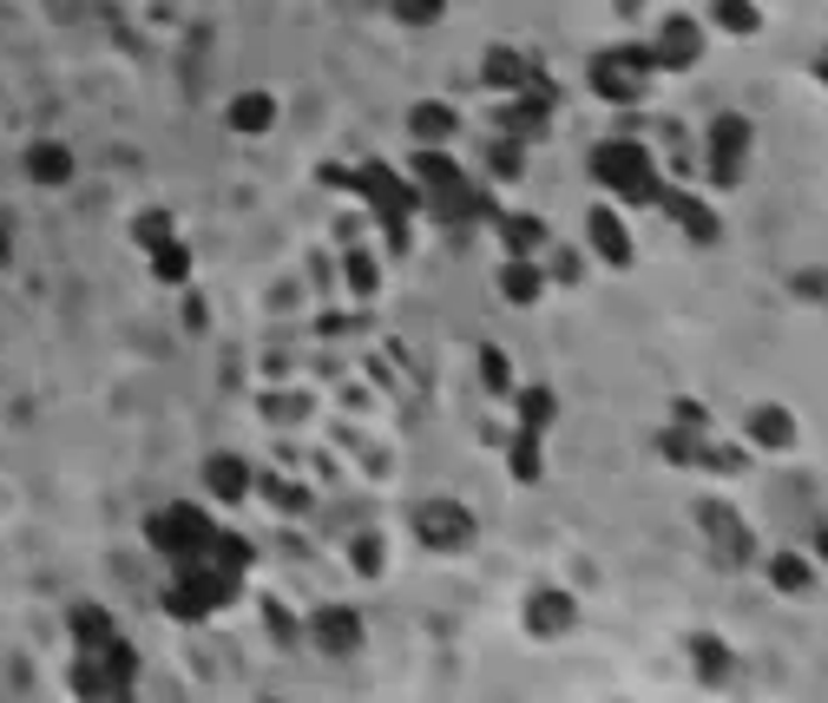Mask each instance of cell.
Returning a JSON list of instances; mask_svg holds the SVG:
<instances>
[{
	"mask_svg": "<svg viewBox=\"0 0 828 703\" xmlns=\"http://www.w3.org/2000/svg\"><path fill=\"white\" fill-rule=\"evenodd\" d=\"M592 178H599L612 198H624V205H658V198H664L658 158H651L644 145H631V139H605V145H599V151H592Z\"/></svg>",
	"mask_w": 828,
	"mask_h": 703,
	"instance_id": "1",
	"label": "cell"
},
{
	"mask_svg": "<svg viewBox=\"0 0 828 703\" xmlns=\"http://www.w3.org/2000/svg\"><path fill=\"white\" fill-rule=\"evenodd\" d=\"M230 592H237V572H224V565H210V560H185L178 578L165 585V612L178 625H198L217 605H230Z\"/></svg>",
	"mask_w": 828,
	"mask_h": 703,
	"instance_id": "2",
	"label": "cell"
},
{
	"mask_svg": "<svg viewBox=\"0 0 828 703\" xmlns=\"http://www.w3.org/2000/svg\"><path fill=\"white\" fill-rule=\"evenodd\" d=\"M703 145H710V185L717 191H737L743 185V165H750V145H757V126L743 112H717Z\"/></svg>",
	"mask_w": 828,
	"mask_h": 703,
	"instance_id": "3",
	"label": "cell"
},
{
	"mask_svg": "<svg viewBox=\"0 0 828 703\" xmlns=\"http://www.w3.org/2000/svg\"><path fill=\"white\" fill-rule=\"evenodd\" d=\"M145 533H151V546H158L171 565H185V560H205L217 519H210V513H198V506H165V513H151V526H145Z\"/></svg>",
	"mask_w": 828,
	"mask_h": 703,
	"instance_id": "4",
	"label": "cell"
},
{
	"mask_svg": "<svg viewBox=\"0 0 828 703\" xmlns=\"http://www.w3.org/2000/svg\"><path fill=\"white\" fill-rule=\"evenodd\" d=\"M651 67H658L651 47H612V53L592 60V86H599V99H612V106H638V99H644V72Z\"/></svg>",
	"mask_w": 828,
	"mask_h": 703,
	"instance_id": "5",
	"label": "cell"
},
{
	"mask_svg": "<svg viewBox=\"0 0 828 703\" xmlns=\"http://www.w3.org/2000/svg\"><path fill=\"white\" fill-rule=\"evenodd\" d=\"M697 526L710 533V546H717V565H723V572H743V565L757 560V539H750V526H743V519H737L723 499H703V506H697Z\"/></svg>",
	"mask_w": 828,
	"mask_h": 703,
	"instance_id": "6",
	"label": "cell"
},
{
	"mask_svg": "<svg viewBox=\"0 0 828 703\" xmlns=\"http://www.w3.org/2000/svg\"><path fill=\"white\" fill-rule=\"evenodd\" d=\"M414 539L434 546V553H454V546L474 539V513L461 499H421L414 506Z\"/></svg>",
	"mask_w": 828,
	"mask_h": 703,
	"instance_id": "7",
	"label": "cell"
},
{
	"mask_svg": "<svg viewBox=\"0 0 828 703\" xmlns=\"http://www.w3.org/2000/svg\"><path fill=\"white\" fill-rule=\"evenodd\" d=\"M690 664H697V677H703L710 691H730V684H737V671H743V664H737V651H730L723 637H710V632L690 637Z\"/></svg>",
	"mask_w": 828,
	"mask_h": 703,
	"instance_id": "8",
	"label": "cell"
},
{
	"mask_svg": "<svg viewBox=\"0 0 828 703\" xmlns=\"http://www.w3.org/2000/svg\"><path fill=\"white\" fill-rule=\"evenodd\" d=\"M658 67H697V53H703V27L690 20V13H671L664 27H658Z\"/></svg>",
	"mask_w": 828,
	"mask_h": 703,
	"instance_id": "9",
	"label": "cell"
},
{
	"mask_svg": "<svg viewBox=\"0 0 828 703\" xmlns=\"http://www.w3.org/2000/svg\"><path fill=\"white\" fill-rule=\"evenodd\" d=\"M585 230H592V244H599V257L612 264V270H631V230L619 224V211L612 205H592V217H585Z\"/></svg>",
	"mask_w": 828,
	"mask_h": 703,
	"instance_id": "10",
	"label": "cell"
},
{
	"mask_svg": "<svg viewBox=\"0 0 828 703\" xmlns=\"http://www.w3.org/2000/svg\"><path fill=\"white\" fill-rule=\"evenodd\" d=\"M658 205H664V211L678 217V230H684L690 244H717V237H723V224H717V211H710L703 198H690V191H664Z\"/></svg>",
	"mask_w": 828,
	"mask_h": 703,
	"instance_id": "11",
	"label": "cell"
},
{
	"mask_svg": "<svg viewBox=\"0 0 828 703\" xmlns=\"http://www.w3.org/2000/svg\"><path fill=\"white\" fill-rule=\"evenodd\" d=\"M309 637H316L329 657H348V651H362V618H355L348 605H329V612H316Z\"/></svg>",
	"mask_w": 828,
	"mask_h": 703,
	"instance_id": "12",
	"label": "cell"
},
{
	"mask_svg": "<svg viewBox=\"0 0 828 703\" xmlns=\"http://www.w3.org/2000/svg\"><path fill=\"white\" fill-rule=\"evenodd\" d=\"M500 244H506V257H540L552 244V230H546V217H533V211H506L500 217Z\"/></svg>",
	"mask_w": 828,
	"mask_h": 703,
	"instance_id": "13",
	"label": "cell"
},
{
	"mask_svg": "<svg viewBox=\"0 0 828 703\" xmlns=\"http://www.w3.org/2000/svg\"><path fill=\"white\" fill-rule=\"evenodd\" d=\"M572 618H579V605H572V592H533V598H526V625H533L540 637L572 632Z\"/></svg>",
	"mask_w": 828,
	"mask_h": 703,
	"instance_id": "14",
	"label": "cell"
},
{
	"mask_svg": "<svg viewBox=\"0 0 828 703\" xmlns=\"http://www.w3.org/2000/svg\"><path fill=\"white\" fill-rule=\"evenodd\" d=\"M500 296L520 303V309H533V303L546 296V270H540L533 257H506V270H500Z\"/></svg>",
	"mask_w": 828,
	"mask_h": 703,
	"instance_id": "15",
	"label": "cell"
},
{
	"mask_svg": "<svg viewBox=\"0 0 828 703\" xmlns=\"http://www.w3.org/2000/svg\"><path fill=\"white\" fill-rule=\"evenodd\" d=\"M750 440H757V447H769V454L796 447V415H789V408H776V402L750 408Z\"/></svg>",
	"mask_w": 828,
	"mask_h": 703,
	"instance_id": "16",
	"label": "cell"
},
{
	"mask_svg": "<svg viewBox=\"0 0 828 703\" xmlns=\"http://www.w3.org/2000/svg\"><path fill=\"white\" fill-rule=\"evenodd\" d=\"M27 178H33V185H67V178H72V151H67V145H53V139L27 145Z\"/></svg>",
	"mask_w": 828,
	"mask_h": 703,
	"instance_id": "17",
	"label": "cell"
},
{
	"mask_svg": "<svg viewBox=\"0 0 828 703\" xmlns=\"http://www.w3.org/2000/svg\"><path fill=\"white\" fill-rule=\"evenodd\" d=\"M658 454H664L671 467H703V461H710V440H703V427H664V434H658Z\"/></svg>",
	"mask_w": 828,
	"mask_h": 703,
	"instance_id": "18",
	"label": "cell"
},
{
	"mask_svg": "<svg viewBox=\"0 0 828 703\" xmlns=\"http://www.w3.org/2000/svg\"><path fill=\"white\" fill-rule=\"evenodd\" d=\"M224 119H230V132H270V126H276V99H270V92H237Z\"/></svg>",
	"mask_w": 828,
	"mask_h": 703,
	"instance_id": "19",
	"label": "cell"
},
{
	"mask_svg": "<svg viewBox=\"0 0 828 703\" xmlns=\"http://www.w3.org/2000/svg\"><path fill=\"white\" fill-rule=\"evenodd\" d=\"M205 487L217 493V499H244V493H250V467H244L237 454H217L205 467Z\"/></svg>",
	"mask_w": 828,
	"mask_h": 703,
	"instance_id": "20",
	"label": "cell"
},
{
	"mask_svg": "<svg viewBox=\"0 0 828 703\" xmlns=\"http://www.w3.org/2000/svg\"><path fill=\"white\" fill-rule=\"evenodd\" d=\"M481 79H486V86H500V92H526V86H533V67H526L520 53H506V47H500V53H486Z\"/></svg>",
	"mask_w": 828,
	"mask_h": 703,
	"instance_id": "21",
	"label": "cell"
},
{
	"mask_svg": "<svg viewBox=\"0 0 828 703\" xmlns=\"http://www.w3.org/2000/svg\"><path fill=\"white\" fill-rule=\"evenodd\" d=\"M454 126H461L454 106H414V112H408V132L421 145H447V139H454Z\"/></svg>",
	"mask_w": 828,
	"mask_h": 703,
	"instance_id": "22",
	"label": "cell"
},
{
	"mask_svg": "<svg viewBox=\"0 0 828 703\" xmlns=\"http://www.w3.org/2000/svg\"><path fill=\"white\" fill-rule=\"evenodd\" d=\"M769 585H776V592H809V585H816V565L802 560V553H776V560H769Z\"/></svg>",
	"mask_w": 828,
	"mask_h": 703,
	"instance_id": "23",
	"label": "cell"
},
{
	"mask_svg": "<svg viewBox=\"0 0 828 703\" xmlns=\"http://www.w3.org/2000/svg\"><path fill=\"white\" fill-rule=\"evenodd\" d=\"M151 277H158V283H185V277H191V250H185V244H171V237H165V244H151Z\"/></svg>",
	"mask_w": 828,
	"mask_h": 703,
	"instance_id": "24",
	"label": "cell"
},
{
	"mask_svg": "<svg viewBox=\"0 0 828 703\" xmlns=\"http://www.w3.org/2000/svg\"><path fill=\"white\" fill-rule=\"evenodd\" d=\"M552 415H559V395H552V388H520V427L546 434Z\"/></svg>",
	"mask_w": 828,
	"mask_h": 703,
	"instance_id": "25",
	"label": "cell"
},
{
	"mask_svg": "<svg viewBox=\"0 0 828 703\" xmlns=\"http://www.w3.org/2000/svg\"><path fill=\"white\" fill-rule=\"evenodd\" d=\"M486 165H493V178H520V171H526V139H513V132L493 139L486 145Z\"/></svg>",
	"mask_w": 828,
	"mask_h": 703,
	"instance_id": "26",
	"label": "cell"
},
{
	"mask_svg": "<svg viewBox=\"0 0 828 703\" xmlns=\"http://www.w3.org/2000/svg\"><path fill=\"white\" fill-rule=\"evenodd\" d=\"M717 27H723V33H757L762 27L757 0H717Z\"/></svg>",
	"mask_w": 828,
	"mask_h": 703,
	"instance_id": "27",
	"label": "cell"
},
{
	"mask_svg": "<svg viewBox=\"0 0 828 703\" xmlns=\"http://www.w3.org/2000/svg\"><path fill=\"white\" fill-rule=\"evenodd\" d=\"M513 481H540V434L533 427L513 434Z\"/></svg>",
	"mask_w": 828,
	"mask_h": 703,
	"instance_id": "28",
	"label": "cell"
},
{
	"mask_svg": "<svg viewBox=\"0 0 828 703\" xmlns=\"http://www.w3.org/2000/svg\"><path fill=\"white\" fill-rule=\"evenodd\" d=\"M72 637H79V644H106V637H112V618H106L99 605H79V612H72Z\"/></svg>",
	"mask_w": 828,
	"mask_h": 703,
	"instance_id": "29",
	"label": "cell"
},
{
	"mask_svg": "<svg viewBox=\"0 0 828 703\" xmlns=\"http://www.w3.org/2000/svg\"><path fill=\"white\" fill-rule=\"evenodd\" d=\"M348 560H355V572H362V578H375V572H382V565H388V546H382V539H375V533H362V539H355V546H348Z\"/></svg>",
	"mask_w": 828,
	"mask_h": 703,
	"instance_id": "30",
	"label": "cell"
},
{
	"mask_svg": "<svg viewBox=\"0 0 828 703\" xmlns=\"http://www.w3.org/2000/svg\"><path fill=\"white\" fill-rule=\"evenodd\" d=\"M481 382L493 395H506L513 388V368H506V349H481Z\"/></svg>",
	"mask_w": 828,
	"mask_h": 703,
	"instance_id": "31",
	"label": "cell"
},
{
	"mask_svg": "<svg viewBox=\"0 0 828 703\" xmlns=\"http://www.w3.org/2000/svg\"><path fill=\"white\" fill-rule=\"evenodd\" d=\"M375 264H368V250H348V289H355V296H375Z\"/></svg>",
	"mask_w": 828,
	"mask_h": 703,
	"instance_id": "32",
	"label": "cell"
},
{
	"mask_svg": "<svg viewBox=\"0 0 828 703\" xmlns=\"http://www.w3.org/2000/svg\"><path fill=\"white\" fill-rule=\"evenodd\" d=\"M395 20H408V27H434V20H441V0H395Z\"/></svg>",
	"mask_w": 828,
	"mask_h": 703,
	"instance_id": "33",
	"label": "cell"
},
{
	"mask_svg": "<svg viewBox=\"0 0 828 703\" xmlns=\"http://www.w3.org/2000/svg\"><path fill=\"white\" fill-rule=\"evenodd\" d=\"M789 289H796L802 303H828V270H796V277H789Z\"/></svg>",
	"mask_w": 828,
	"mask_h": 703,
	"instance_id": "34",
	"label": "cell"
},
{
	"mask_svg": "<svg viewBox=\"0 0 828 703\" xmlns=\"http://www.w3.org/2000/svg\"><path fill=\"white\" fill-rule=\"evenodd\" d=\"M132 237L145 244V250H151V244H165V237H171V217H165V211H145L132 224Z\"/></svg>",
	"mask_w": 828,
	"mask_h": 703,
	"instance_id": "35",
	"label": "cell"
},
{
	"mask_svg": "<svg viewBox=\"0 0 828 703\" xmlns=\"http://www.w3.org/2000/svg\"><path fill=\"white\" fill-rule=\"evenodd\" d=\"M671 408H678V427H703V434H710V415H703V402H690V395H678Z\"/></svg>",
	"mask_w": 828,
	"mask_h": 703,
	"instance_id": "36",
	"label": "cell"
},
{
	"mask_svg": "<svg viewBox=\"0 0 828 703\" xmlns=\"http://www.w3.org/2000/svg\"><path fill=\"white\" fill-rule=\"evenodd\" d=\"M552 277H559V283H579V257H572V250H559V257H552Z\"/></svg>",
	"mask_w": 828,
	"mask_h": 703,
	"instance_id": "37",
	"label": "cell"
},
{
	"mask_svg": "<svg viewBox=\"0 0 828 703\" xmlns=\"http://www.w3.org/2000/svg\"><path fill=\"white\" fill-rule=\"evenodd\" d=\"M816 546H822V560H828V526H822V533H816Z\"/></svg>",
	"mask_w": 828,
	"mask_h": 703,
	"instance_id": "38",
	"label": "cell"
},
{
	"mask_svg": "<svg viewBox=\"0 0 828 703\" xmlns=\"http://www.w3.org/2000/svg\"><path fill=\"white\" fill-rule=\"evenodd\" d=\"M816 72H822V86H828V53H822V60H816Z\"/></svg>",
	"mask_w": 828,
	"mask_h": 703,
	"instance_id": "39",
	"label": "cell"
}]
</instances>
